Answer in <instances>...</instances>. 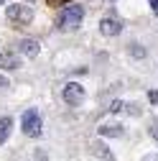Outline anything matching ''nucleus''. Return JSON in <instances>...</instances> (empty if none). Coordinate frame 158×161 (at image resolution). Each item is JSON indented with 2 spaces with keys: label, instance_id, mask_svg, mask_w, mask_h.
Masks as SVG:
<instances>
[{
  "label": "nucleus",
  "instance_id": "nucleus-6",
  "mask_svg": "<svg viewBox=\"0 0 158 161\" xmlns=\"http://www.w3.org/2000/svg\"><path fill=\"white\" fill-rule=\"evenodd\" d=\"M18 49H21V54L26 59H33V56H38V51H41V44H38L36 38H21Z\"/></svg>",
  "mask_w": 158,
  "mask_h": 161
},
{
  "label": "nucleus",
  "instance_id": "nucleus-19",
  "mask_svg": "<svg viewBox=\"0 0 158 161\" xmlns=\"http://www.w3.org/2000/svg\"><path fill=\"white\" fill-rule=\"evenodd\" d=\"M49 3L54 5V3H71V0H49Z\"/></svg>",
  "mask_w": 158,
  "mask_h": 161
},
{
  "label": "nucleus",
  "instance_id": "nucleus-13",
  "mask_svg": "<svg viewBox=\"0 0 158 161\" xmlns=\"http://www.w3.org/2000/svg\"><path fill=\"white\" fill-rule=\"evenodd\" d=\"M148 103L150 105H158V90H148Z\"/></svg>",
  "mask_w": 158,
  "mask_h": 161
},
{
  "label": "nucleus",
  "instance_id": "nucleus-15",
  "mask_svg": "<svg viewBox=\"0 0 158 161\" xmlns=\"http://www.w3.org/2000/svg\"><path fill=\"white\" fill-rule=\"evenodd\" d=\"M150 136H153V138L158 141V118H155L153 123H150Z\"/></svg>",
  "mask_w": 158,
  "mask_h": 161
},
{
  "label": "nucleus",
  "instance_id": "nucleus-16",
  "mask_svg": "<svg viewBox=\"0 0 158 161\" xmlns=\"http://www.w3.org/2000/svg\"><path fill=\"white\" fill-rule=\"evenodd\" d=\"M148 5H150V10L158 15V0H148Z\"/></svg>",
  "mask_w": 158,
  "mask_h": 161
},
{
  "label": "nucleus",
  "instance_id": "nucleus-10",
  "mask_svg": "<svg viewBox=\"0 0 158 161\" xmlns=\"http://www.w3.org/2000/svg\"><path fill=\"white\" fill-rule=\"evenodd\" d=\"M0 67L3 69H18L21 67V59H15L13 54H3L0 56Z\"/></svg>",
  "mask_w": 158,
  "mask_h": 161
},
{
  "label": "nucleus",
  "instance_id": "nucleus-2",
  "mask_svg": "<svg viewBox=\"0 0 158 161\" xmlns=\"http://www.w3.org/2000/svg\"><path fill=\"white\" fill-rule=\"evenodd\" d=\"M21 128L26 133V138H38L44 130V120H41V113L36 108H26L23 115H21Z\"/></svg>",
  "mask_w": 158,
  "mask_h": 161
},
{
  "label": "nucleus",
  "instance_id": "nucleus-5",
  "mask_svg": "<svg viewBox=\"0 0 158 161\" xmlns=\"http://www.w3.org/2000/svg\"><path fill=\"white\" fill-rule=\"evenodd\" d=\"M84 97H87V92H84V87L79 85V82H69L64 87V103L69 108H79V105L84 103Z\"/></svg>",
  "mask_w": 158,
  "mask_h": 161
},
{
  "label": "nucleus",
  "instance_id": "nucleus-14",
  "mask_svg": "<svg viewBox=\"0 0 158 161\" xmlns=\"http://www.w3.org/2000/svg\"><path fill=\"white\" fill-rule=\"evenodd\" d=\"M10 87V79L5 77V74H0V92H3V90H8Z\"/></svg>",
  "mask_w": 158,
  "mask_h": 161
},
{
  "label": "nucleus",
  "instance_id": "nucleus-20",
  "mask_svg": "<svg viewBox=\"0 0 158 161\" xmlns=\"http://www.w3.org/2000/svg\"><path fill=\"white\" fill-rule=\"evenodd\" d=\"M3 3H5V0H0V5H3Z\"/></svg>",
  "mask_w": 158,
  "mask_h": 161
},
{
  "label": "nucleus",
  "instance_id": "nucleus-4",
  "mask_svg": "<svg viewBox=\"0 0 158 161\" xmlns=\"http://www.w3.org/2000/svg\"><path fill=\"white\" fill-rule=\"evenodd\" d=\"M100 33L107 36V38H115L123 33V18L115 15V13H107L102 21H100Z\"/></svg>",
  "mask_w": 158,
  "mask_h": 161
},
{
  "label": "nucleus",
  "instance_id": "nucleus-18",
  "mask_svg": "<svg viewBox=\"0 0 158 161\" xmlns=\"http://www.w3.org/2000/svg\"><path fill=\"white\" fill-rule=\"evenodd\" d=\"M143 161H158V153H148V156H145Z\"/></svg>",
  "mask_w": 158,
  "mask_h": 161
},
{
  "label": "nucleus",
  "instance_id": "nucleus-11",
  "mask_svg": "<svg viewBox=\"0 0 158 161\" xmlns=\"http://www.w3.org/2000/svg\"><path fill=\"white\" fill-rule=\"evenodd\" d=\"M128 54L135 56V59H143V56H145V49H143L140 44H130V46H128Z\"/></svg>",
  "mask_w": 158,
  "mask_h": 161
},
{
  "label": "nucleus",
  "instance_id": "nucleus-22",
  "mask_svg": "<svg viewBox=\"0 0 158 161\" xmlns=\"http://www.w3.org/2000/svg\"><path fill=\"white\" fill-rule=\"evenodd\" d=\"M0 56H3V51H0Z\"/></svg>",
  "mask_w": 158,
  "mask_h": 161
},
{
  "label": "nucleus",
  "instance_id": "nucleus-1",
  "mask_svg": "<svg viewBox=\"0 0 158 161\" xmlns=\"http://www.w3.org/2000/svg\"><path fill=\"white\" fill-rule=\"evenodd\" d=\"M82 21H84V5L82 3H66L61 10L56 13L54 26L59 31H74V28L82 26Z\"/></svg>",
  "mask_w": 158,
  "mask_h": 161
},
{
  "label": "nucleus",
  "instance_id": "nucleus-9",
  "mask_svg": "<svg viewBox=\"0 0 158 161\" xmlns=\"http://www.w3.org/2000/svg\"><path fill=\"white\" fill-rule=\"evenodd\" d=\"M10 133H13V118L10 115H3V118H0V146L10 138Z\"/></svg>",
  "mask_w": 158,
  "mask_h": 161
},
{
  "label": "nucleus",
  "instance_id": "nucleus-21",
  "mask_svg": "<svg viewBox=\"0 0 158 161\" xmlns=\"http://www.w3.org/2000/svg\"><path fill=\"white\" fill-rule=\"evenodd\" d=\"M110 3H115V0H110Z\"/></svg>",
  "mask_w": 158,
  "mask_h": 161
},
{
  "label": "nucleus",
  "instance_id": "nucleus-3",
  "mask_svg": "<svg viewBox=\"0 0 158 161\" xmlns=\"http://www.w3.org/2000/svg\"><path fill=\"white\" fill-rule=\"evenodd\" d=\"M5 15L13 26H28L33 21V8L26 5V3H13L5 8Z\"/></svg>",
  "mask_w": 158,
  "mask_h": 161
},
{
  "label": "nucleus",
  "instance_id": "nucleus-12",
  "mask_svg": "<svg viewBox=\"0 0 158 161\" xmlns=\"http://www.w3.org/2000/svg\"><path fill=\"white\" fill-rule=\"evenodd\" d=\"M123 110V100H112L110 103V113H120Z\"/></svg>",
  "mask_w": 158,
  "mask_h": 161
},
{
  "label": "nucleus",
  "instance_id": "nucleus-8",
  "mask_svg": "<svg viewBox=\"0 0 158 161\" xmlns=\"http://www.w3.org/2000/svg\"><path fill=\"white\" fill-rule=\"evenodd\" d=\"M97 133L105 136V138H123V136H125V128H123L120 123H112V125H100Z\"/></svg>",
  "mask_w": 158,
  "mask_h": 161
},
{
  "label": "nucleus",
  "instance_id": "nucleus-17",
  "mask_svg": "<svg viewBox=\"0 0 158 161\" xmlns=\"http://www.w3.org/2000/svg\"><path fill=\"white\" fill-rule=\"evenodd\" d=\"M128 113H133V115H140V108H138V105H128Z\"/></svg>",
  "mask_w": 158,
  "mask_h": 161
},
{
  "label": "nucleus",
  "instance_id": "nucleus-7",
  "mask_svg": "<svg viewBox=\"0 0 158 161\" xmlns=\"http://www.w3.org/2000/svg\"><path fill=\"white\" fill-rule=\"evenodd\" d=\"M89 148H92V153H94L97 158H102V161H115V153L107 148V143H105V141H94Z\"/></svg>",
  "mask_w": 158,
  "mask_h": 161
}]
</instances>
